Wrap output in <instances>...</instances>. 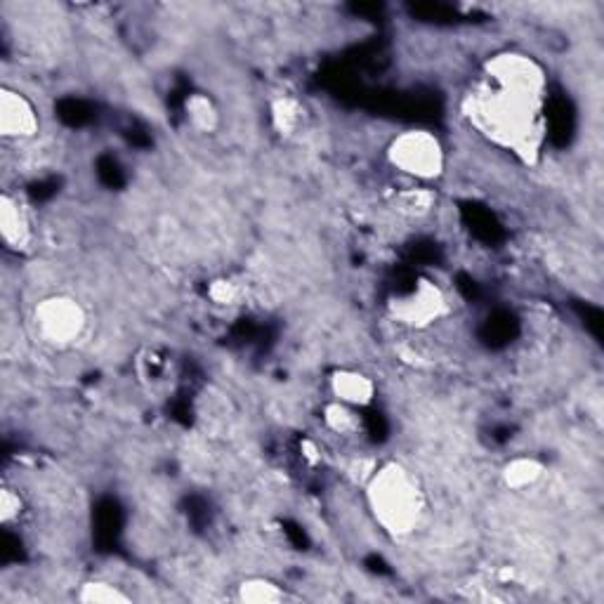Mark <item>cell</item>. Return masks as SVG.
I'll return each mask as SVG.
<instances>
[{"label": "cell", "instance_id": "10", "mask_svg": "<svg viewBox=\"0 0 604 604\" xmlns=\"http://www.w3.org/2000/svg\"><path fill=\"white\" fill-rule=\"evenodd\" d=\"M546 477V465L534 456H515L503 465L501 479L503 487L510 491L534 489L541 479Z\"/></svg>", "mask_w": 604, "mask_h": 604}, {"label": "cell", "instance_id": "12", "mask_svg": "<svg viewBox=\"0 0 604 604\" xmlns=\"http://www.w3.org/2000/svg\"><path fill=\"white\" fill-rule=\"evenodd\" d=\"M236 600L246 604H279L286 600V590L265 576H251L236 586Z\"/></svg>", "mask_w": 604, "mask_h": 604}, {"label": "cell", "instance_id": "5", "mask_svg": "<svg viewBox=\"0 0 604 604\" xmlns=\"http://www.w3.org/2000/svg\"><path fill=\"white\" fill-rule=\"evenodd\" d=\"M482 78L534 100H546L548 95V71L536 57L522 50H501L491 55L482 67Z\"/></svg>", "mask_w": 604, "mask_h": 604}, {"label": "cell", "instance_id": "4", "mask_svg": "<svg viewBox=\"0 0 604 604\" xmlns=\"http://www.w3.org/2000/svg\"><path fill=\"white\" fill-rule=\"evenodd\" d=\"M88 310L81 300L67 293L45 295L34 307V326L38 338L55 350L74 347L88 331Z\"/></svg>", "mask_w": 604, "mask_h": 604}, {"label": "cell", "instance_id": "14", "mask_svg": "<svg viewBox=\"0 0 604 604\" xmlns=\"http://www.w3.org/2000/svg\"><path fill=\"white\" fill-rule=\"evenodd\" d=\"M76 600L85 604H126L133 600V597L121 586H116V583L104 579H90L81 583Z\"/></svg>", "mask_w": 604, "mask_h": 604}, {"label": "cell", "instance_id": "19", "mask_svg": "<svg viewBox=\"0 0 604 604\" xmlns=\"http://www.w3.org/2000/svg\"><path fill=\"white\" fill-rule=\"evenodd\" d=\"M300 453H302V458H305V461L310 465H317L321 461V453H319L317 444H314L312 439H305V442L300 444Z\"/></svg>", "mask_w": 604, "mask_h": 604}, {"label": "cell", "instance_id": "15", "mask_svg": "<svg viewBox=\"0 0 604 604\" xmlns=\"http://www.w3.org/2000/svg\"><path fill=\"white\" fill-rule=\"evenodd\" d=\"M437 203V194L430 187H409L395 196V208L406 218H425Z\"/></svg>", "mask_w": 604, "mask_h": 604}, {"label": "cell", "instance_id": "18", "mask_svg": "<svg viewBox=\"0 0 604 604\" xmlns=\"http://www.w3.org/2000/svg\"><path fill=\"white\" fill-rule=\"evenodd\" d=\"M22 512H24V501L22 496H19V491L5 484V487L0 489V522H3L5 527H10V524L19 522Z\"/></svg>", "mask_w": 604, "mask_h": 604}, {"label": "cell", "instance_id": "3", "mask_svg": "<svg viewBox=\"0 0 604 604\" xmlns=\"http://www.w3.org/2000/svg\"><path fill=\"white\" fill-rule=\"evenodd\" d=\"M387 163L411 180L435 182L446 170V149L432 130L409 128L395 135L385 149Z\"/></svg>", "mask_w": 604, "mask_h": 604}, {"label": "cell", "instance_id": "6", "mask_svg": "<svg viewBox=\"0 0 604 604\" xmlns=\"http://www.w3.org/2000/svg\"><path fill=\"white\" fill-rule=\"evenodd\" d=\"M387 310H390V317L399 326L423 331V328H430L439 319H444L451 312V305L449 298H446V291L437 281L420 277L413 281L409 291L392 298Z\"/></svg>", "mask_w": 604, "mask_h": 604}, {"label": "cell", "instance_id": "2", "mask_svg": "<svg viewBox=\"0 0 604 604\" xmlns=\"http://www.w3.org/2000/svg\"><path fill=\"white\" fill-rule=\"evenodd\" d=\"M366 505L390 538H409L423 522L428 498L418 477L399 461L376 465L366 479Z\"/></svg>", "mask_w": 604, "mask_h": 604}, {"label": "cell", "instance_id": "9", "mask_svg": "<svg viewBox=\"0 0 604 604\" xmlns=\"http://www.w3.org/2000/svg\"><path fill=\"white\" fill-rule=\"evenodd\" d=\"M328 387L336 402L354 406V409H366L378 397L376 380L357 369H336L328 378Z\"/></svg>", "mask_w": 604, "mask_h": 604}, {"label": "cell", "instance_id": "13", "mask_svg": "<svg viewBox=\"0 0 604 604\" xmlns=\"http://www.w3.org/2000/svg\"><path fill=\"white\" fill-rule=\"evenodd\" d=\"M269 121H272V128L277 130L281 137L295 135L302 123L300 102L291 95L274 97V100L269 102Z\"/></svg>", "mask_w": 604, "mask_h": 604}, {"label": "cell", "instance_id": "11", "mask_svg": "<svg viewBox=\"0 0 604 604\" xmlns=\"http://www.w3.org/2000/svg\"><path fill=\"white\" fill-rule=\"evenodd\" d=\"M185 114L189 126L199 133H215L220 128V109L215 100L206 93H192L185 102Z\"/></svg>", "mask_w": 604, "mask_h": 604}, {"label": "cell", "instance_id": "1", "mask_svg": "<svg viewBox=\"0 0 604 604\" xmlns=\"http://www.w3.org/2000/svg\"><path fill=\"white\" fill-rule=\"evenodd\" d=\"M543 104L546 100L512 93L479 78V83L465 97L463 111L479 135L515 154L527 166H534L541 159L546 140Z\"/></svg>", "mask_w": 604, "mask_h": 604}, {"label": "cell", "instance_id": "16", "mask_svg": "<svg viewBox=\"0 0 604 604\" xmlns=\"http://www.w3.org/2000/svg\"><path fill=\"white\" fill-rule=\"evenodd\" d=\"M324 425L331 432H336V435H343V437H350V435H357L359 428H361V420H359V413L354 406H347L343 402H328L324 406Z\"/></svg>", "mask_w": 604, "mask_h": 604}, {"label": "cell", "instance_id": "17", "mask_svg": "<svg viewBox=\"0 0 604 604\" xmlns=\"http://www.w3.org/2000/svg\"><path fill=\"white\" fill-rule=\"evenodd\" d=\"M208 298L218 307H234L241 300V286L229 277H218L208 284Z\"/></svg>", "mask_w": 604, "mask_h": 604}, {"label": "cell", "instance_id": "7", "mask_svg": "<svg viewBox=\"0 0 604 604\" xmlns=\"http://www.w3.org/2000/svg\"><path fill=\"white\" fill-rule=\"evenodd\" d=\"M41 130V116L36 104L22 90L3 85L0 88V135L5 140L24 142L34 140Z\"/></svg>", "mask_w": 604, "mask_h": 604}, {"label": "cell", "instance_id": "8", "mask_svg": "<svg viewBox=\"0 0 604 604\" xmlns=\"http://www.w3.org/2000/svg\"><path fill=\"white\" fill-rule=\"evenodd\" d=\"M0 236H3L5 248L12 253L29 251L34 244V227H31L29 213L19 196L10 192L0 196Z\"/></svg>", "mask_w": 604, "mask_h": 604}]
</instances>
